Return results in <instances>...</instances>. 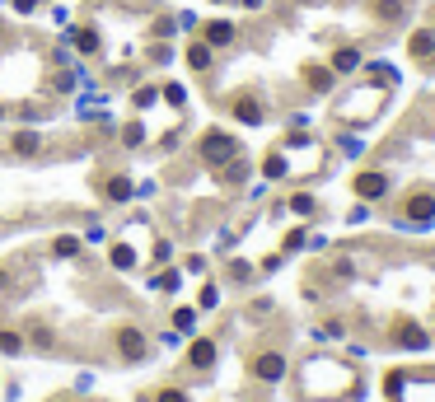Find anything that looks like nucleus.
<instances>
[{"label": "nucleus", "instance_id": "9", "mask_svg": "<svg viewBox=\"0 0 435 402\" xmlns=\"http://www.w3.org/2000/svg\"><path fill=\"white\" fill-rule=\"evenodd\" d=\"M173 19H178V33H183V38H192V33L202 29V15H197V10H178Z\"/></svg>", "mask_w": 435, "mask_h": 402}, {"label": "nucleus", "instance_id": "11", "mask_svg": "<svg viewBox=\"0 0 435 402\" xmlns=\"http://www.w3.org/2000/svg\"><path fill=\"white\" fill-rule=\"evenodd\" d=\"M211 360H216V341H197V346H192V365H197V370H206Z\"/></svg>", "mask_w": 435, "mask_h": 402}, {"label": "nucleus", "instance_id": "5", "mask_svg": "<svg viewBox=\"0 0 435 402\" xmlns=\"http://www.w3.org/2000/svg\"><path fill=\"white\" fill-rule=\"evenodd\" d=\"M370 19L379 29H403L407 19H412V0H370Z\"/></svg>", "mask_w": 435, "mask_h": 402}, {"label": "nucleus", "instance_id": "19", "mask_svg": "<svg viewBox=\"0 0 435 402\" xmlns=\"http://www.w3.org/2000/svg\"><path fill=\"white\" fill-rule=\"evenodd\" d=\"M295 5H323V0H295Z\"/></svg>", "mask_w": 435, "mask_h": 402}, {"label": "nucleus", "instance_id": "2", "mask_svg": "<svg viewBox=\"0 0 435 402\" xmlns=\"http://www.w3.org/2000/svg\"><path fill=\"white\" fill-rule=\"evenodd\" d=\"M178 61H183L192 75L211 80V75H216V66H220V52L206 43V38H197V33H192V38H183V47H178Z\"/></svg>", "mask_w": 435, "mask_h": 402}, {"label": "nucleus", "instance_id": "1", "mask_svg": "<svg viewBox=\"0 0 435 402\" xmlns=\"http://www.w3.org/2000/svg\"><path fill=\"white\" fill-rule=\"evenodd\" d=\"M389 98H393V89L389 84H379V80H370V75H360L351 89L332 103V117L342 126H370L379 112L389 108Z\"/></svg>", "mask_w": 435, "mask_h": 402}, {"label": "nucleus", "instance_id": "17", "mask_svg": "<svg viewBox=\"0 0 435 402\" xmlns=\"http://www.w3.org/2000/svg\"><path fill=\"white\" fill-rule=\"evenodd\" d=\"M0 122H10V103L5 98H0Z\"/></svg>", "mask_w": 435, "mask_h": 402}, {"label": "nucleus", "instance_id": "14", "mask_svg": "<svg viewBox=\"0 0 435 402\" xmlns=\"http://www.w3.org/2000/svg\"><path fill=\"white\" fill-rule=\"evenodd\" d=\"M290 211H295V216H314V197H290Z\"/></svg>", "mask_w": 435, "mask_h": 402}, {"label": "nucleus", "instance_id": "3", "mask_svg": "<svg viewBox=\"0 0 435 402\" xmlns=\"http://www.w3.org/2000/svg\"><path fill=\"white\" fill-rule=\"evenodd\" d=\"M197 155L206 159V164H225V159H234L239 155V140L225 131V126H211V131H202V140H197Z\"/></svg>", "mask_w": 435, "mask_h": 402}, {"label": "nucleus", "instance_id": "8", "mask_svg": "<svg viewBox=\"0 0 435 402\" xmlns=\"http://www.w3.org/2000/svg\"><path fill=\"white\" fill-rule=\"evenodd\" d=\"M258 374H263V379H281V374H286V360H281L277 351H267V356L258 360Z\"/></svg>", "mask_w": 435, "mask_h": 402}, {"label": "nucleus", "instance_id": "4", "mask_svg": "<svg viewBox=\"0 0 435 402\" xmlns=\"http://www.w3.org/2000/svg\"><path fill=\"white\" fill-rule=\"evenodd\" d=\"M197 38H206L216 52H234V47L244 43V24H239V19H202Z\"/></svg>", "mask_w": 435, "mask_h": 402}, {"label": "nucleus", "instance_id": "10", "mask_svg": "<svg viewBox=\"0 0 435 402\" xmlns=\"http://www.w3.org/2000/svg\"><path fill=\"white\" fill-rule=\"evenodd\" d=\"M5 10H10V15H19V19H33V15H43V0H10Z\"/></svg>", "mask_w": 435, "mask_h": 402}, {"label": "nucleus", "instance_id": "6", "mask_svg": "<svg viewBox=\"0 0 435 402\" xmlns=\"http://www.w3.org/2000/svg\"><path fill=\"white\" fill-rule=\"evenodd\" d=\"M327 66H332V75H360V66H365V52H360V43H332V52H327Z\"/></svg>", "mask_w": 435, "mask_h": 402}, {"label": "nucleus", "instance_id": "15", "mask_svg": "<svg viewBox=\"0 0 435 402\" xmlns=\"http://www.w3.org/2000/svg\"><path fill=\"white\" fill-rule=\"evenodd\" d=\"M52 24H57V29H71V10H66V5H52Z\"/></svg>", "mask_w": 435, "mask_h": 402}, {"label": "nucleus", "instance_id": "12", "mask_svg": "<svg viewBox=\"0 0 435 402\" xmlns=\"http://www.w3.org/2000/svg\"><path fill=\"white\" fill-rule=\"evenodd\" d=\"M0 351H5V356H19V351H24L19 332H0Z\"/></svg>", "mask_w": 435, "mask_h": 402}, {"label": "nucleus", "instance_id": "7", "mask_svg": "<svg viewBox=\"0 0 435 402\" xmlns=\"http://www.w3.org/2000/svg\"><path fill=\"white\" fill-rule=\"evenodd\" d=\"M356 192H360L365 201H370V197H384V192H389V178H384L379 169H365V173L356 178Z\"/></svg>", "mask_w": 435, "mask_h": 402}, {"label": "nucleus", "instance_id": "20", "mask_svg": "<svg viewBox=\"0 0 435 402\" xmlns=\"http://www.w3.org/2000/svg\"><path fill=\"white\" fill-rule=\"evenodd\" d=\"M5 5H10V0H0V10H5Z\"/></svg>", "mask_w": 435, "mask_h": 402}, {"label": "nucleus", "instance_id": "13", "mask_svg": "<svg viewBox=\"0 0 435 402\" xmlns=\"http://www.w3.org/2000/svg\"><path fill=\"white\" fill-rule=\"evenodd\" d=\"M173 323H178V332H192V327H197V309H178Z\"/></svg>", "mask_w": 435, "mask_h": 402}, {"label": "nucleus", "instance_id": "18", "mask_svg": "<svg viewBox=\"0 0 435 402\" xmlns=\"http://www.w3.org/2000/svg\"><path fill=\"white\" fill-rule=\"evenodd\" d=\"M5 33H10V24H5V10H0V38H5Z\"/></svg>", "mask_w": 435, "mask_h": 402}, {"label": "nucleus", "instance_id": "16", "mask_svg": "<svg viewBox=\"0 0 435 402\" xmlns=\"http://www.w3.org/2000/svg\"><path fill=\"white\" fill-rule=\"evenodd\" d=\"M159 402H187V393H178V388H164V393H159Z\"/></svg>", "mask_w": 435, "mask_h": 402}, {"label": "nucleus", "instance_id": "21", "mask_svg": "<svg viewBox=\"0 0 435 402\" xmlns=\"http://www.w3.org/2000/svg\"><path fill=\"white\" fill-rule=\"evenodd\" d=\"M43 5H47V0H43Z\"/></svg>", "mask_w": 435, "mask_h": 402}]
</instances>
